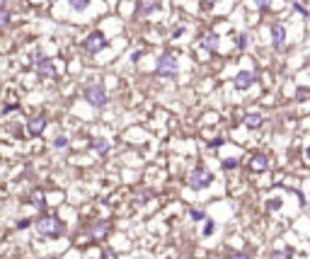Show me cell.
<instances>
[{"label": "cell", "instance_id": "cell-1", "mask_svg": "<svg viewBox=\"0 0 310 259\" xmlns=\"http://www.w3.org/2000/svg\"><path fill=\"white\" fill-rule=\"evenodd\" d=\"M37 230H39L41 238H61L65 225H63V220H59L56 216H41L37 220Z\"/></svg>", "mask_w": 310, "mask_h": 259}, {"label": "cell", "instance_id": "cell-2", "mask_svg": "<svg viewBox=\"0 0 310 259\" xmlns=\"http://www.w3.org/2000/svg\"><path fill=\"white\" fill-rule=\"evenodd\" d=\"M83 97H85V102H90L92 107H104V104H107V90H104L102 82H90V85H85Z\"/></svg>", "mask_w": 310, "mask_h": 259}, {"label": "cell", "instance_id": "cell-3", "mask_svg": "<svg viewBox=\"0 0 310 259\" xmlns=\"http://www.w3.org/2000/svg\"><path fill=\"white\" fill-rule=\"evenodd\" d=\"M155 75H160V78H175V75H177V59H175L172 51H165V54L158 59Z\"/></svg>", "mask_w": 310, "mask_h": 259}, {"label": "cell", "instance_id": "cell-4", "mask_svg": "<svg viewBox=\"0 0 310 259\" xmlns=\"http://www.w3.org/2000/svg\"><path fill=\"white\" fill-rule=\"evenodd\" d=\"M211 182H213V175H211L206 167H194V170H191V175H189V187H191L194 192L206 189Z\"/></svg>", "mask_w": 310, "mask_h": 259}, {"label": "cell", "instance_id": "cell-5", "mask_svg": "<svg viewBox=\"0 0 310 259\" xmlns=\"http://www.w3.org/2000/svg\"><path fill=\"white\" fill-rule=\"evenodd\" d=\"M34 59H37L34 68H37V75H39V78H54L56 65H54L51 59H44V56H41V51H37V54H34Z\"/></svg>", "mask_w": 310, "mask_h": 259}, {"label": "cell", "instance_id": "cell-6", "mask_svg": "<svg viewBox=\"0 0 310 259\" xmlns=\"http://www.w3.org/2000/svg\"><path fill=\"white\" fill-rule=\"evenodd\" d=\"M104 44H107L104 34H102V32H92V34L83 41V49H85L87 54H97V51H102V49H104Z\"/></svg>", "mask_w": 310, "mask_h": 259}, {"label": "cell", "instance_id": "cell-7", "mask_svg": "<svg viewBox=\"0 0 310 259\" xmlns=\"http://www.w3.org/2000/svg\"><path fill=\"white\" fill-rule=\"evenodd\" d=\"M269 34H271V44H274V49L281 51L284 44H286V27H284V24H271Z\"/></svg>", "mask_w": 310, "mask_h": 259}, {"label": "cell", "instance_id": "cell-8", "mask_svg": "<svg viewBox=\"0 0 310 259\" xmlns=\"http://www.w3.org/2000/svg\"><path fill=\"white\" fill-rule=\"evenodd\" d=\"M254 80H257V75H254L252 70H240V73L233 78V85H235L238 90H248Z\"/></svg>", "mask_w": 310, "mask_h": 259}, {"label": "cell", "instance_id": "cell-9", "mask_svg": "<svg viewBox=\"0 0 310 259\" xmlns=\"http://www.w3.org/2000/svg\"><path fill=\"white\" fill-rule=\"evenodd\" d=\"M269 165H271V162H269V158H267V155H262V153H257V155H252V158H249V170H252V172H267V170H269Z\"/></svg>", "mask_w": 310, "mask_h": 259}, {"label": "cell", "instance_id": "cell-10", "mask_svg": "<svg viewBox=\"0 0 310 259\" xmlns=\"http://www.w3.org/2000/svg\"><path fill=\"white\" fill-rule=\"evenodd\" d=\"M87 230H90L92 238L102 240V238H107V233H109V223H107V220H92Z\"/></svg>", "mask_w": 310, "mask_h": 259}, {"label": "cell", "instance_id": "cell-11", "mask_svg": "<svg viewBox=\"0 0 310 259\" xmlns=\"http://www.w3.org/2000/svg\"><path fill=\"white\" fill-rule=\"evenodd\" d=\"M199 41H201V46H204L206 51H216V49H218V34H216V32H204V34L199 37Z\"/></svg>", "mask_w": 310, "mask_h": 259}, {"label": "cell", "instance_id": "cell-12", "mask_svg": "<svg viewBox=\"0 0 310 259\" xmlns=\"http://www.w3.org/2000/svg\"><path fill=\"white\" fill-rule=\"evenodd\" d=\"M44 129H46V119H44V117H34V119H29V124H27L29 136H41Z\"/></svg>", "mask_w": 310, "mask_h": 259}, {"label": "cell", "instance_id": "cell-13", "mask_svg": "<svg viewBox=\"0 0 310 259\" xmlns=\"http://www.w3.org/2000/svg\"><path fill=\"white\" fill-rule=\"evenodd\" d=\"M155 0H143L138 7H136V17H148L150 12H155Z\"/></svg>", "mask_w": 310, "mask_h": 259}, {"label": "cell", "instance_id": "cell-14", "mask_svg": "<svg viewBox=\"0 0 310 259\" xmlns=\"http://www.w3.org/2000/svg\"><path fill=\"white\" fill-rule=\"evenodd\" d=\"M90 148H92L97 155H107V153H109V140H104V138H95V140L90 143Z\"/></svg>", "mask_w": 310, "mask_h": 259}, {"label": "cell", "instance_id": "cell-15", "mask_svg": "<svg viewBox=\"0 0 310 259\" xmlns=\"http://www.w3.org/2000/svg\"><path fill=\"white\" fill-rule=\"evenodd\" d=\"M271 259H293V250L291 247H276L271 252Z\"/></svg>", "mask_w": 310, "mask_h": 259}, {"label": "cell", "instance_id": "cell-16", "mask_svg": "<svg viewBox=\"0 0 310 259\" xmlns=\"http://www.w3.org/2000/svg\"><path fill=\"white\" fill-rule=\"evenodd\" d=\"M245 126H249V129H257V126H262V114H248L245 117Z\"/></svg>", "mask_w": 310, "mask_h": 259}, {"label": "cell", "instance_id": "cell-17", "mask_svg": "<svg viewBox=\"0 0 310 259\" xmlns=\"http://www.w3.org/2000/svg\"><path fill=\"white\" fill-rule=\"evenodd\" d=\"M189 218H191L194 223H201V220H206V213H204L201 208H191V211H189Z\"/></svg>", "mask_w": 310, "mask_h": 259}, {"label": "cell", "instance_id": "cell-18", "mask_svg": "<svg viewBox=\"0 0 310 259\" xmlns=\"http://www.w3.org/2000/svg\"><path fill=\"white\" fill-rule=\"evenodd\" d=\"M248 46H249V34H248V32H243V34L238 37V49H240V51H245Z\"/></svg>", "mask_w": 310, "mask_h": 259}, {"label": "cell", "instance_id": "cell-19", "mask_svg": "<svg viewBox=\"0 0 310 259\" xmlns=\"http://www.w3.org/2000/svg\"><path fill=\"white\" fill-rule=\"evenodd\" d=\"M54 148H56V150H61V148H68V136H56V138H54Z\"/></svg>", "mask_w": 310, "mask_h": 259}, {"label": "cell", "instance_id": "cell-20", "mask_svg": "<svg viewBox=\"0 0 310 259\" xmlns=\"http://www.w3.org/2000/svg\"><path fill=\"white\" fill-rule=\"evenodd\" d=\"M68 2H70L73 10H85V7L90 5V0H68Z\"/></svg>", "mask_w": 310, "mask_h": 259}, {"label": "cell", "instance_id": "cell-21", "mask_svg": "<svg viewBox=\"0 0 310 259\" xmlns=\"http://www.w3.org/2000/svg\"><path fill=\"white\" fill-rule=\"evenodd\" d=\"M10 24V12L5 7H0V27H7Z\"/></svg>", "mask_w": 310, "mask_h": 259}, {"label": "cell", "instance_id": "cell-22", "mask_svg": "<svg viewBox=\"0 0 310 259\" xmlns=\"http://www.w3.org/2000/svg\"><path fill=\"white\" fill-rule=\"evenodd\" d=\"M240 162L235 160V158H228V160H223V170H235Z\"/></svg>", "mask_w": 310, "mask_h": 259}, {"label": "cell", "instance_id": "cell-23", "mask_svg": "<svg viewBox=\"0 0 310 259\" xmlns=\"http://www.w3.org/2000/svg\"><path fill=\"white\" fill-rule=\"evenodd\" d=\"M32 203H34V206H39V208H44V206H46V201H44V196H41V194L32 196Z\"/></svg>", "mask_w": 310, "mask_h": 259}, {"label": "cell", "instance_id": "cell-24", "mask_svg": "<svg viewBox=\"0 0 310 259\" xmlns=\"http://www.w3.org/2000/svg\"><path fill=\"white\" fill-rule=\"evenodd\" d=\"M216 230V223L213 220H206V225H204V235H211Z\"/></svg>", "mask_w": 310, "mask_h": 259}, {"label": "cell", "instance_id": "cell-25", "mask_svg": "<svg viewBox=\"0 0 310 259\" xmlns=\"http://www.w3.org/2000/svg\"><path fill=\"white\" fill-rule=\"evenodd\" d=\"M254 5H257L259 10H267V7L271 5V0H254Z\"/></svg>", "mask_w": 310, "mask_h": 259}, {"label": "cell", "instance_id": "cell-26", "mask_svg": "<svg viewBox=\"0 0 310 259\" xmlns=\"http://www.w3.org/2000/svg\"><path fill=\"white\" fill-rule=\"evenodd\" d=\"M269 208H271V211H276V208H281V199H274V201L269 203Z\"/></svg>", "mask_w": 310, "mask_h": 259}, {"label": "cell", "instance_id": "cell-27", "mask_svg": "<svg viewBox=\"0 0 310 259\" xmlns=\"http://www.w3.org/2000/svg\"><path fill=\"white\" fill-rule=\"evenodd\" d=\"M29 225H32V220H27V218L17 223V228H20V230H24V228H29Z\"/></svg>", "mask_w": 310, "mask_h": 259}, {"label": "cell", "instance_id": "cell-28", "mask_svg": "<svg viewBox=\"0 0 310 259\" xmlns=\"http://www.w3.org/2000/svg\"><path fill=\"white\" fill-rule=\"evenodd\" d=\"M228 259H252V257H248L245 252H235V255H230Z\"/></svg>", "mask_w": 310, "mask_h": 259}, {"label": "cell", "instance_id": "cell-29", "mask_svg": "<svg viewBox=\"0 0 310 259\" xmlns=\"http://www.w3.org/2000/svg\"><path fill=\"white\" fill-rule=\"evenodd\" d=\"M306 95H308V90H306V87H301V90H298V92H296V97H298V100H303V97H306Z\"/></svg>", "mask_w": 310, "mask_h": 259}, {"label": "cell", "instance_id": "cell-30", "mask_svg": "<svg viewBox=\"0 0 310 259\" xmlns=\"http://www.w3.org/2000/svg\"><path fill=\"white\" fill-rule=\"evenodd\" d=\"M296 10H298V12H301V15H308V10H306V7H303V5H301V2H296Z\"/></svg>", "mask_w": 310, "mask_h": 259}, {"label": "cell", "instance_id": "cell-31", "mask_svg": "<svg viewBox=\"0 0 310 259\" xmlns=\"http://www.w3.org/2000/svg\"><path fill=\"white\" fill-rule=\"evenodd\" d=\"M201 2H204V7H211V5H213V2H218V0H201Z\"/></svg>", "mask_w": 310, "mask_h": 259}, {"label": "cell", "instance_id": "cell-32", "mask_svg": "<svg viewBox=\"0 0 310 259\" xmlns=\"http://www.w3.org/2000/svg\"><path fill=\"white\" fill-rule=\"evenodd\" d=\"M102 259H117V257H114V252H104V255H102Z\"/></svg>", "mask_w": 310, "mask_h": 259}, {"label": "cell", "instance_id": "cell-33", "mask_svg": "<svg viewBox=\"0 0 310 259\" xmlns=\"http://www.w3.org/2000/svg\"><path fill=\"white\" fill-rule=\"evenodd\" d=\"M5 2H7V0H0V7H5Z\"/></svg>", "mask_w": 310, "mask_h": 259}]
</instances>
